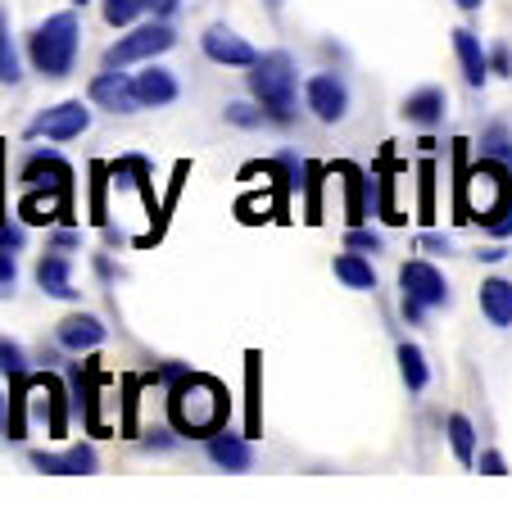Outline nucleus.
<instances>
[{"instance_id":"obj_1","label":"nucleus","mask_w":512,"mask_h":512,"mask_svg":"<svg viewBox=\"0 0 512 512\" xmlns=\"http://www.w3.org/2000/svg\"><path fill=\"white\" fill-rule=\"evenodd\" d=\"M232 413V395L223 381L204 377V372H186L173 390H168V417L182 435H213L227 426Z\"/></svg>"},{"instance_id":"obj_2","label":"nucleus","mask_w":512,"mask_h":512,"mask_svg":"<svg viewBox=\"0 0 512 512\" xmlns=\"http://www.w3.org/2000/svg\"><path fill=\"white\" fill-rule=\"evenodd\" d=\"M250 96L263 105L268 123H295V109H300V73H295V59H290L286 50L259 55L250 64Z\"/></svg>"},{"instance_id":"obj_3","label":"nucleus","mask_w":512,"mask_h":512,"mask_svg":"<svg viewBox=\"0 0 512 512\" xmlns=\"http://www.w3.org/2000/svg\"><path fill=\"white\" fill-rule=\"evenodd\" d=\"M78 46H82V23H78L73 10H64V14H50V19L28 37V59H32V68H37L41 78L59 82V78L73 73Z\"/></svg>"},{"instance_id":"obj_4","label":"nucleus","mask_w":512,"mask_h":512,"mask_svg":"<svg viewBox=\"0 0 512 512\" xmlns=\"http://www.w3.org/2000/svg\"><path fill=\"white\" fill-rule=\"evenodd\" d=\"M508 168L494 164V159H481L476 168H467L463 182H458V213L463 223H490L499 209H508V186H503Z\"/></svg>"},{"instance_id":"obj_5","label":"nucleus","mask_w":512,"mask_h":512,"mask_svg":"<svg viewBox=\"0 0 512 512\" xmlns=\"http://www.w3.org/2000/svg\"><path fill=\"white\" fill-rule=\"evenodd\" d=\"M173 46H177L173 28H168L164 19H155V23H145V28H132L127 37H118L114 46L105 50V68L123 73V68H132V64H145V59H159L164 50H173Z\"/></svg>"},{"instance_id":"obj_6","label":"nucleus","mask_w":512,"mask_h":512,"mask_svg":"<svg viewBox=\"0 0 512 512\" xmlns=\"http://www.w3.org/2000/svg\"><path fill=\"white\" fill-rule=\"evenodd\" d=\"M87 127H91V109L82 105V100H59V105H50L46 114L32 118V123H28V136H32V141H55V145H64V141H78Z\"/></svg>"},{"instance_id":"obj_7","label":"nucleus","mask_w":512,"mask_h":512,"mask_svg":"<svg viewBox=\"0 0 512 512\" xmlns=\"http://www.w3.org/2000/svg\"><path fill=\"white\" fill-rule=\"evenodd\" d=\"M399 290H404V295H413L417 304H426V309H440V304H449L445 272L435 268V263H426V259H408L404 268H399Z\"/></svg>"},{"instance_id":"obj_8","label":"nucleus","mask_w":512,"mask_h":512,"mask_svg":"<svg viewBox=\"0 0 512 512\" xmlns=\"http://www.w3.org/2000/svg\"><path fill=\"white\" fill-rule=\"evenodd\" d=\"M19 182H23V191H55V195H68V200H73V168H68L59 155H50V150L28 155Z\"/></svg>"},{"instance_id":"obj_9","label":"nucleus","mask_w":512,"mask_h":512,"mask_svg":"<svg viewBox=\"0 0 512 512\" xmlns=\"http://www.w3.org/2000/svg\"><path fill=\"white\" fill-rule=\"evenodd\" d=\"M304 100H309V109H313L318 123H340V118L349 114V87H345L340 73H318V78H309Z\"/></svg>"},{"instance_id":"obj_10","label":"nucleus","mask_w":512,"mask_h":512,"mask_svg":"<svg viewBox=\"0 0 512 512\" xmlns=\"http://www.w3.org/2000/svg\"><path fill=\"white\" fill-rule=\"evenodd\" d=\"M200 46L213 64H223V68H250L254 59H259V50H254L241 32L227 28V23H213V28L200 37Z\"/></svg>"},{"instance_id":"obj_11","label":"nucleus","mask_w":512,"mask_h":512,"mask_svg":"<svg viewBox=\"0 0 512 512\" xmlns=\"http://www.w3.org/2000/svg\"><path fill=\"white\" fill-rule=\"evenodd\" d=\"M91 105L109 109V114H136L141 109V100H136V82L127 78V73H114V68H105L100 78H91Z\"/></svg>"},{"instance_id":"obj_12","label":"nucleus","mask_w":512,"mask_h":512,"mask_svg":"<svg viewBox=\"0 0 512 512\" xmlns=\"http://www.w3.org/2000/svg\"><path fill=\"white\" fill-rule=\"evenodd\" d=\"M105 322L91 318V313H68L64 322L55 327V345L59 349H73V354H91V349L105 345Z\"/></svg>"},{"instance_id":"obj_13","label":"nucleus","mask_w":512,"mask_h":512,"mask_svg":"<svg viewBox=\"0 0 512 512\" xmlns=\"http://www.w3.org/2000/svg\"><path fill=\"white\" fill-rule=\"evenodd\" d=\"M209 458L223 472H250V463H254V449H250V435H236V431H213L209 435Z\"/></svg>"},{"instance_id":"obj_14","label":"nucleus","mask_w":512,"mask_h":512,"mask_svg":"<svg viewBox=\"0 0 512 512\" xmlns=\"http://www.w3.org/2000/svg\"><path fill=\"white\" fill-rule=\"evenodd\" d=\"M132 82H136V100H141V109H164V105L177 100V78L159 64H145Z\"/></svg>"},{"instance_id":"obj_15","label":"nucleus","mask_w":512,"mask_h":512,"mask_svg":"<svg viewBox=\"0 0 512 512\" xmlns=\"http://www.w3.org/2000/svg\"><path fill=\"white\" fill-rule=\"evenodd\" d=\"M37 286L46 290L50 300H78V286H73V268H68L64 250H50L37 259Z\"/></svg>"},{"instance_id":"obj_16","label":"nucleus","mask_w":512,"mask_h":512,"mask_svg":"<svg viewBox=\"0 0 512 512\" xmlns=\"http://www.w3.org/2000/svg\"><path fill=\"white\" fill-rule=\"evenodd\" d=\"M454 55H458V64H463L467 87L481 91L485 78H490V55L481 50V37H476L472 28H458V32H454Z\"/></svg>"},{"instance_id":"obj_17","label":"nucleus","mask_w":512,"mask_h":512,"mask_svg":"<svg viewBox=\"0 0 512 512\" xmlns=\"http://www.w3.org/2000/svg\"><path fill=\"white\" fill-rule=\"evenodd\" d=\"M28 404H37L50 417V435H64L68 408H64V386L55 377H28Z\"/></svg>"},{"instance_id":"obj_18","label":"nucleus","mask_w":512,"mask_h":512,"mask_svg":"<svg viewBox=\"0 0 512 512\" xmlns=\"http://www.w3.org/2000/svg\"><path fill=\"white\" fill-rule=\"evenodd\" d=\"M32 467L37 472H55V476H87L100 467V458L91 445H73L68 454H32Z\"/></svg>"},{"instance_id":"obj_19","label":"nucleus","mask_w":512,"mask_h":512,"mask_svg":"<svg viewBox=\"0 0 512 512\" xmlns=\"http://www.w3.org/2000/svg\"><path fill=\"white\" fill-rule=\"evenodd\" d=\"M109 182L118 186V191H141L145 204H150V213H155V186H150V164H145L141 155H123L109 164Z\"/></svg>"},{"instance_id":"obj_20","label":"nucleus","mask_w":512,"mask_h":512,"mask_svg":"<svg viewBox=\"0 0 512 512\" xmlns=\"http://www.w3.org/2000/svg\"><path fill=\"white\" fill-rule=\"evenodd\" d=\"M19 213H23V223H55V218H68L73 213V200L68 195H55V191H23V204H19Z\"/></svg>"},{"instance_id":"obj_21","label":"nucleus","mask_w":512,"mask_h":512,"mask_svg":"<svg viewBox=\"0 0 512 512\" xmlns=\"http://www.w3.org/2000/svg\"><path fill=\"white\" fill-rule=\"evenodd\" d=\"M445 109H449V96L440 87H422L404 100V118L417 123V127H435L440 118H445Z\"/></svg>"},{"instance_id":"obj_22","label":"nucleus","mask_w":512,"mask_h":512,"mask_svg":"<svg viewBox=\"0 0 512 512\" xmlns=\"http://www.w3.org/2000/svg\"><path fill=\"white\" fill-rule=\"evenodd\" d=\"M481 313L494 327H512V281L508 277L481 281Z\"/></svg>"},{"instance_id":"obj_23","label":"nucleus","mask_w":512,"mask_h":512,"mask_svg":"<svg viewBox=\"0 0 512 512\" xmlns=\"http://www.w3.org/2000/svg\"><path fill=\"white\" fill-rule=\"evenodd\" d=\"M336 277L345 281L349 290H377V272H372L368 254H358V250L336 254Z\"/></svg>"},{"instance_id":"obj_24","label":"nucleus","mask_w":512,"mask_h":512,"mask_svg":"<svg viewBox=\"0 0 512 512\" xmlns=\"http://www.w3.org/2000/svg\"><path fill=\"white\" fill-rule=\"evenodd\" d=\"M445 431H449V449H454V458H458L463 467H472V463H476V426L467 422L463 413H454V417L445 422Z\"/></svg>"},{"instance_id":"obj_25","label":"nucleus","mask_w":512,"mask_h":512,"mask_svg":"<svg viewBox=\"0 0 512 512\" xmlns=\"http://www.w3.org/2000/svg\"><path fill=\"white\" fill-rule=\"evenodd\" d=\"M399 377H404V386L413 390V395H417V390H426V381H431V368H426V354H422L417 345H408V340L399 345Z\"/></svg>"},{"instance_id":"obj_26","label":"nucleus","mask_w":512,"mask_h":512,"mask_svg":"<svg viewBox=\"0 0 512 512\" xmlns=\"http://www.w3.org/2000/svg\"><path fill=\"white\" fill-rule=\"evenodd\" d=\"M481 159H494V164L512 168V132L503 123H490L481 132Z\"/></svg>"},{"instance_id":"obj_27","label":"nucleus","mask_w":512,"mask_h":512,"mask_svg":"<svg viewBox=\"0 0 512 512\" xmlns=\"http://www.w3.org/2000/svg\"><path fill=\"white\" fill-rule=\"evenodd\" d=\"M19 78H23L19 46H14V37H10V19L0 14V82H5V87H14Z\"/></svg>"},{"instance_id":"obj_28","label":"nucleus","mask_w":512,"mask_h":512,"mask_svg":"<svg viewBox=\"0 0 512 512\" xmlns=\"http://www.w3.org/2000/svg\"><path fill=\"white\" fill-rule=\"evenodd\" d=\"M100 14H105L109 28H132L145 14V0H100Z\"/></svg>"},{"instance_id":"obj_29","label":"nucleus","mask_w":512,"mask_h":512,"mask_svg":"<svg viewBox=\"0 0 512 512\" xmlns=\"http://www.w3.org/2000/svg\"><path fill=\"white\" fill-rule=\"evenodd\" d=\"M227 123L232 127H245V132H250V127H263L268 123V114H263V105L259 100H232V105H227Z\"/></svg>"},{"instance_id":"obj_30","label":"nucleus","mask_w":512,"mask_h":512,"mask_svg":"<svg viewBox=\"0 0 512 512\" xmlns=\"http://www.w3.org/2000/svg\"><path fill=\"white\" fill-rule=\"evenodd\" d=\"M322 164H304V191H309V204H304V218L309 223H322V204H318V191H322Z\"/></svg>"},{"instance_id":"obj_31","label":"nucleus","mask_w":512,"mask_h":512,"mask_svg":"<svg viewBox=\"0 0 512 512\" xmlns=\"http://www.w3.org/2000/svg\"><path fill=\"white\" fill-rule=\"evenodd\" d=\"M0 372H5V377L10 381H19V377H28V354H23L19 345H5V340H0Z\"/></svg>"},{"instance_id":"obj_32","label":"nucleus","mask_w":512,"mask_h":512,"mask_svg":"<svg viewBox=\"0 0 512 512\" xmlns=\"http://www.w3.org/2000/svg\"><path fill=\"white\" fill-rule=\"evenodd\" d=\"M236 213H241L245 223H259V218H254V213H281V204H272L268 195H245V200L236 204Z\"/></svg>"},{"instance_id":"obj_33","label":"nucleus","mask_w":512,"mask_h":512,"mask_svg":"<svg viewBox=\"0 0 512 512\" xmlns=\"http://www.w3.org/2000/svg\"><path fill=\"white\" fill-rule=\"evenodd\" d=\"M345 250H358V254H377L381 250V236L368 232V227H354V232L345 236Z\"/></svg>"},{"instance_id":"obj_34","label":"nucleus","mask_w":512,"mask_h":512,"mask_svg":"<svg viewBox=\"0 0 512 512\" xmlns=\"http://www.w3.org/2000/svg\"><path fill=\"white\" fill-rule=\"evenodd\" d=\"M417 177H422V218L431 223V213H435V204H431V195H435V164H431V159L422 164V173H417Z\"/></svg>"},{"instance_id":"obj_35","label":"nucleus","mask_w":512,"mask_h":512,"mask_svg":"<svg viewBox=\"0 0 512 512\" xmlns=\"http://www.w3.org/2000/svg\"><path fill=\"white\" fill-rule=\"evenodd\" d=\"M14 281H19V263L10 250H0V295H14Z\"/></svg>"},{"instance_id":"obj_36","label":"nucleus","mask_w":512,"mask_h":512,"mask_svg":"<svg viewBox=\"0 0 512 512\" xmlns=\"http://www.w3.org/2000/svg\"><path fill=\"white\" fill-rule=\"evenodd\" d=\"M23 241H28V232H23L19 223H0V250L19 254V250H23Z\"/></svg>"},{"instance_id":"obj_37","label":"nucleus","mask_w":512,"mask_h":512,"mask_svg":"<svg viewBox=\"0 0 512 512\" xmlns=\"http://www.w3.org/2000/svg\"><path fill=\"white\" fill-rule=\"evenodd\" d=\"M481 227H485L490 236H499V241H508V236H512V204H508V209H499L490 223H481Z\"/></svg>"},{"instance_id":"obj_38","label":"nucleus","mask_w":512,"mask_h":512,"mask_svg":"<svg viewBox=\"0 0 512 512\" xmlns=\"http://www.w3.org/2000/svg\"><path fill=\"white\" fill-rule=\"evenodd\" d=\"M490 73H494V78H512V50L508 46H494L490 50Z\"/></svg>"},{"instance_id":"obj_39","label":"nucleus","mask_w":512,"mask_h":512,"mask_svg":"<svg viewBox=\"0 0 512 512\" xmlns=\"http://www.w3.org/2000/svg\"><path fill=\"white\" fill-rule=\"evenodd\" d=\"M145 10L155 14V19H164V23H168L177 10H182V0H145Z\"/></svg>"},{"instance_id":"obj_40","label":"nucleus","mask_w":512,"mask_h":512,"mask_svg":"<svg viewBox=\"0 0 512 512\" xmlns=\"http://www.w3.org/2000/svg\"><path fill=\"white\" fill-rule=\"evenodd\" d=\"M186 372H191V368H182V363H164V368H155V381H164V386H177Z\"/></svg>"},{"instance_id":"obj_41","label":"nucleus","mask_w":512,"mask_h":512,"mask_svg":"<svg viewBox=\"0 0 512 512\" xmlns=\"http://www.w3.org/2000/svg\"><path fill=\"white\" fill-rule=\"evenodd\" d=\"M481 472H485V476H503V472H508V463H503V454L485 449V454H481Z\"/></svg>"},{"instance_id":"obj_42","label":"nucleus","mask_w":512,"mask_h":512,"mask_svg":"<svg viewBox=\"0 0 512 512\" xmlns=\"http://www.w3.org/2000/svg\"><path fill=\"white\" fill-rule=\"evenodd\" d=\"M177 440H173V431H150L145 435V449H159V454H164V449H173Z\"/></svg>"},{"instance_id":"obj_43","label":"nucleus","mask_w":512,"mask_h":512,"mask_svg":"<svg viewBox=\"0 0 512 512\" xmlns=\"http://www.w3.org/2000/svg\"><path fill=\"white\" fill-rule=\"evenodd\" d=\"M399 309H404L408 322H422V318H426V304H417L413 295H404V304H399Z\"/></svg>"},{"instance_id":"obj_44","label":"nucleus","mask_w":512,"mask_h":512,"mask_svg":"<svg viewBox=\"0 0 512 512\" xmlns=\"http://www.w3.org/2000/svg\"><path fill=\"white\" fill-rule=\"evenodd\" d=\"M78 241H82L78 232H55V241H50V245H55V250H73Z\"/></svg>"},{"instance_id":"obj_45","label":"nucleus","mask_w":512,"mask_h":512,"mask_svg":"<svg viewBox=\"0 0 512 512\" xmlns=\"http://www.w3.org/2000/svg\"><path fill=\"white\" fill-rule=\"evenodd\" d=\"M476 259H481V263H499V259H508V254H503V245H485Z\"/></svg>"},{"instance_id":"obj_46","label":"nucleus","mask_w":512,"mask_h":512,"mask_svg":"<svg viewBox=\"0 0 512 512\" xmlns=\"http://www.w3.org/2000/svg\"><path fill=\"white\" fill-rule=\"evenodd\" d=\"M422 250H431V254H449V245L440 241V236H422Z\"/></svg>"},{"instance_id":"obj_47","label":"nucleus","mask_w":512,"mask_h":512,"mask_svg":"<svg viewBox=\"0 0 512 512\" xmlns=\"http://www.w3.org/2000/svg\"><path fill=\"white\" fill-rule=\"evenodd\" d=\"M96 272L109 281V277H114V263H109V259H96Z\"/></svg>"},{"instance_id":"obj_48","label":"nucleus","mask_w":512,"mask_h":512,"mask_svg":"<svg viewBox=\"0 0 512 512\" xmlns=\"http://www.w3.org/2000/svg\"><path fill=\"white\" fill-rule=\"evenodd\" d=\"M481 5H485V0H458V10H467V14H476Z\"/></svg>"},{"instance_id":"obj_49","label":"nucleus","mask_w":512,"mask_h":512,"mask_svg":"<svg viewBox=\"0 0 512 512\" xmlns=\"http://www.w3.org/2000/svg\"><path fill=\"white\" fill-rule=\"evenodd\" d=\"M73 5H87V0H73Z\"/></svg>"}]
</instances>
